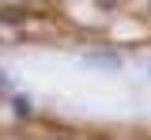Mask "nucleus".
Returning <instances> with one entry per match:
<instances>
[{"label":"nucleus","mask_w":151,"mask_h":140,"mask_svg":"<svg viewBox=\"0 0 151 140\" xmlns=\"http://www.w3.org/2000/svg\"><path fill=\"white\" fill-rule=\"evenodd\" d=\"M83 64L94 68V72H121L125 68V57L117 53V49H83Z\"/></svg>","instance_id":"f257e3e1"},{"label":"nucleus","mask_w":151,"mask_h":140,"mask_svg":"<svg viewBox=\"0 0 151 140\" xmlns=\"http://www.w3.org/2000/svg\"><path fill=\"white\" fill-rule=\"evenodd\" d=\"M12 114H15V118H30V114H34V102H30V95L15 91V95H12Z\"/></svg>","instance_id":"f03ea898"},{"label":"nucleus","mask_w":151,"mask_h":140,"mask_svg":"<svg viewBox=\"0 0 151 140\" xmlns=\"http://www.w3.org/2000/svg\"><path fill=\"white\" fill-rule=\"evenodd\" d=\"M0 95H15V83H12V76L0 68Z\"/></svg>","instance_id":"7ed1b4c3"}]
</instances>
